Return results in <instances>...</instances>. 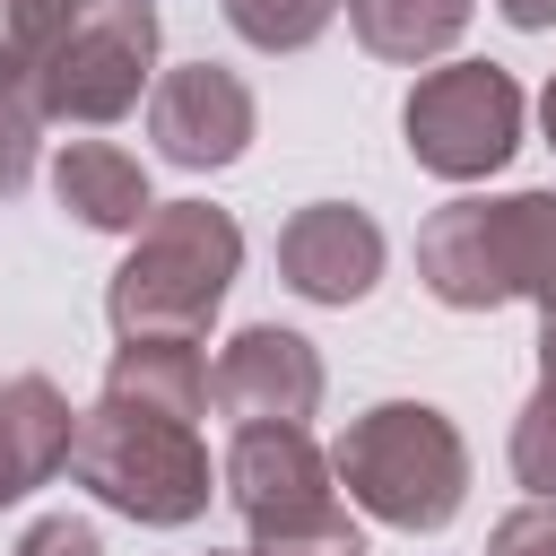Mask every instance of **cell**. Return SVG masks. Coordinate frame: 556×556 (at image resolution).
<instances>
[{"label": "cell", "mask_w": 556, "mask_h": 556, "mask_svg": "<svg viewBox=\"0 0 556 556\" xmlns=\"http://www.w3.org/2000/svg\"><path fill=\"white\" fill-rule=\"evenodd\" d=\"M417 278L452 313L556 304V191L452 200L417 226Z\"/></svg>", "instance_id": "1"}, {"label": "cell", "mask_w": 556, "mask_h": 556, "mask_svg": "<svg viewBox=\"0 0 556 556\" xmlns=\"http://www.w3.org/2000/svg\"><path fill=\"white\" fill-rule=\"evenodd\" d=\"M243 269V226L208 200H156V217L130 235L104 313L122 339H200Z\"/></svg>", "instance_id": "2"}, {"label": "cell", "mask_w": 556, "mask_h": 556, "mask_svg": "<svg viewBox=\"0 0 556 556\" xmlns=\"http://www.w3.org/2000/svg\"><path fill=\"white\" fill-rule=\"evenodd\" d=\"M330 469L391 530H443L469 504V443L426 400H374L365 417H348V434L330 443Z\"/></svg>", "instance_id": "3"}, {"label": "cell", "mask_w": 556, "mask_h": 556, "mask_svg": "<svg viewBox=\"0 0 556 556\" xmlns=\"http://www.w3.org/2000/svg\"><path fill=\"white\" fill-rule=\"evenodd\" d=\"M70 478H78L96 504H113L122 521H139V530H182V521H200L208 495H217L200 426L148 417V408H122V400H96V408L78 417Z\"/></svg>", "instance_id": "4"}, {"label": "cell", "mask_w": 556, "mask_h": 556, "mask_svg": "<svg viewBox=\"0 0 556 556\" xmlns=\"http://www.w3.org/2000/svg\"><path fill=\"white\" fill-rule=\"evenodd\" d=\"M156 87V0H70L61 43L35 78L43 122H122Z\"/></svg>", "instance_id": "5"}, {"label": "cell", "mask_w": 556, "mask_h": 556, "mask_svg": "<svg viewBox=\"0 0 556 556\" xmlns=\"http://www.w3.org/2000/svg\"><path fill=\"white\" fill-rule=\"evenodd\" d=\"M400 130H408V156L426 174L478 182V174H495L521 148V87L495 61H443V70H426L408 87Z\"/></svg>", "instance_id": "6"}, {"label": "cell", "mask_w": 556, "mask_h": 556, "mask_svg": "<svg viewBox=\"0 0 556 556\" xmlns=\"http://www.w3.org/2000/svg\"><path fill=\"white\" fill-rule=\"evenodd\" d=\"M252 122H261V104L226 61H182V70H156V87H148V139H156V156H174L191 174L235 165L252 148Z\"/></svg>", "instance_id": "7"}, {"label": "cell", "mask_w": 556, "mask_h": 556, "mask_svg": "<svg viewBox=\"0 0 556 556\" xmlns=\"http://www.w3.org/2000/svg\"><path fill=\"white\" fill-rule=\"evenodd\" d=\"M208 400L235 417V426H304L321 408V348L304 330H278V321H252L217 348L208 365Z\"/></svg>", "instance_id": "8"}, {"label": "cell", "mask_w": 556, "mask_h": 556, "mask_svg": "<svg viewBox=\"0 0 556 556\" xmlns=\"http://www.w3.org/2000/svg\"><path fill=\"white\" fill-rule=\"evenodd\" d=\"M382 252L391 243L356 200H313L278 226V278L304 304H365L374 278H382Z\"/></svg>", "instance_id": "9"}, {"label": "cell", "mask_w": 556, "mask_h": 556, "mask_svg": "<svg viewBox=\"0 0 556 556\" xmlns=\"http://www.w3.org/2000/svg\"><path fill=\"white\" fill-rule=\"evenodd\" d=\"M330 478H339V469H330V452H321L304 426H235L226 469H217V495L243 513V530H269V521H287V513L330 504V495H339Z\"/></svg>", "instance_id": "10"}, {"label": "cell", "mask_w": 556, "mask_h": 556, "mask_svg": "<svg viewBox=\"0 0 556 556\" xmlns=\"http://www.w3.org/2000/svg\"><path fill=\"white\" fill-rule=\"evenodd\" d=\"M78 417H87V408H70L61 382H43V374H9V382H0V513H9L17 495H35L43 478L70 469Z\"/></svg>", "instance_id": "11"}, {"label": "cell", "mask_w": 556, "mask_h": 556, "mask_svg": "<svg viewBox=\"0 0 556 556\" xmlns=\"http://www.w3.org/2000/svg\"><path fill=\"white\" fill-rule=\"evenodd\" d=\"M52 200H61L78 226H96V235H139V226L156 217L148 165H139L130 148H113V139H70V148L52 156Z\"/></svg>", "instance_id": "12"}, {"label": "cell", "mask_w": 556, "mask_h": 556, "mask_svg": "<svg viewBox=\"0 0 556 556\" xmlns=\"http://www.w3.org/2000/svg\"><path fill=\"white\" fill-rule=\"evenodd\" d=\"M104 400L191 426L208 408V356H200V339H122L113 365H104Z\"/></svg>", "instance_id": "13"}, {"label": "cell", "mask_w": 556, "mask_h": 556, "mask_svg": "<svg viewBox=\"0 0 556 556\" xmlns=\"http://www.w3.org/2000/svg\"><path fill=\"white\" fill-rule=\"evenodd\" d=\"M469 9L478 0H348V26H356V43L374 61H408L417 70V61H434V52L460 43Z\"/></svg>", "instance_id": "14"}, {"label": "cell", "mask_w": 556, "mask_h": 556, "mask_svg": "<svg viewBox=\"0 0 556 556\" xmlns=\"http://www.w3.org/2000/svg\"><path fill=\"white\" fill-rule=\"evenodd\" d=\"M513 478L530 504H556V304H539V391L513 417Z\"/></svg>", "instance_id": "15"}, {"label": "cell", "mask_w": 556, "mask_h": 556, "mask_svg": "<svg viewBox=\"0 0 556 556\" xmlns=\"http://www.w3.org/2000/svg\"><path fill=\"white\" fill-rule=\"evenodd\" d=\"M61 17H70V0H0V87L9 96L35 104V78L61 43Z\"/></svg>", "instance_id": "16"}, {"label": "cell", "mask_w": 556, "mask_h": 556, "mask_svg": "<svg viewBox=\"0 0 556 556\" xmlns=\"http://www.w3.org/2000/svg\"><path fill=\"white\" fill-rule=\"evenodd\" d=\"M226 9V26L252 43V52H304V43H321V26L348 9V0H217Z\"/></svg>", "instance_id": "17"}, {"label": "cell", "mask_w": 556, "mask_h": 556, "mask_svg": "<svg viewBox=\"0 0 556 556\" xmlns=\"http://www.w3.org/2000/svg\"><path fill=\"white\" fill-rule=\"evenodd\" d=\"M252 556H365V530L348 521V504H313V513H287L269 530H252Z\"/></svg>", "instance_id": "18"}, {"label": "cell", "mask_w": 556, "mask_h": 556, "mask_svg": "<svg viewBox=\"0 0 556 556\" xmlns=\"http://www.w3.org/2000/svg\"><path fill=\"white\" fill-rule=\"evenodd\" d=\"M35 130H43V113L26 96H0V200L35 174Z\"/></svg>", "instance_id": "19"}, {"label": "cell", "mask_w": 556, "mask_h": 556, "mask_svg": "<svg viewBox=\"0 0 556 556\" xmlns=\"http://www.w3.org/2000/svg\"><path fill=\"white\" fill-rule=\"evenodd\" d=\"M486 556H556V504H521V513H504L495 539H486Z\"/></svg>", "instance_id": "20"}, {"label": "cell", "mask_w": 556, "mask_h": 556, "mask_svg": "<svg viewBox=\"0 0 556 556\" xmlns=\"http://www.w3.org/2000/svg\"><path fill=\"white\" fill-rule=\"evenodd\" d=\"M17 556H104V539H96V521H78V513H43V521L17 539Z\"/></svg>", "instance_id": "21"}, {"label": "cell", "mask_w": 556, "mask_h": 556, "mask_svg": "<svg viewBox=\"0 0 556 556\" xmlns=\"http://www.w3.org/2000/svg\"><path fill=\"white\" fill-rule=\"evenodd\" d=\"M495 9H504V26H521V35L556 26V0H495Z\"/></svg>", "instance_id": "22"}, {"label": "cell", "mask_w": 556, "mask_h": 556, "mask_svg": "<svg viewBox=\"0 0 556 556\" xmlns=\"http://www.w3.org/2000/svg\"><path fill=\"white\" fill-rule=\"evenodd\" d=\"M539 122H547V139H556V78H547V96H539Z\"/></svg>", "instance_id": "23"}, {"label": "cell", "mask_w": 556, "mask_h": 556, "mask_svg": "<svg viewBox=\"0 0 556 556\" xmlns=\"http://www.w3.org/2000/svg\"><path fill=\"white\" fill-rule=\"evenodd\" d=\"M208 556H252V547H208Z\"/></svg>", "instance_id": "24"}, {"label": "cell", "mask_w": 556, "mask_h": 556, "mask_svg": "<svg viewBox=\"0 0 556 556\" xmlns=\"http://www.w3.org/2000/svg\"><path fill=\"white\" fill-rule=\"evenodd\" d=\"M0 96H9V87H0Z\"/></svg>", "instance_id": "25"}]
</instances>
